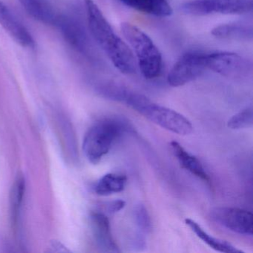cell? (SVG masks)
Masks as SVG:
<instances>
[{"instance_id": "cell-1", "label": "cell", "mask_w": 253, "mask_h": 253, "mask_svg": "<svg viewBox=\"0 0 253 253\" xmlns=\"http://www.w3.org/2000/svg\"><path fill=\"white\" fill-rule=\"evenodd\" d=\"M85 8L90 33L114 66L124 75L135 73L137 63L132 51L115 33L97 4L85 0Z\"/></svg>"}, {"instance_id": "cell-2", "label": "cell", "mask_w": 253, "mask_h": 253, "mask_svg": "<svg viewBox=\"0 0 253 253\" xmlns=\"http://www.w3.org/2000/svg\"><path fill=\"white\" fill-rule=\"evenodd\" d=\"M121 102L163 128L179 135H189L193 131L192 123L176 111L155 103L143 94L124 88Z\"/></svg>"}, {"instance_id": "cell-3", "label": "cell", "mask_w": 253, "mask_h": 253, "mask_svg": "<svg viewBox=\"0 0 253 253\" xmlns=\"http://www.w3.org/2000/svg\"><path fill=\"white\" fill-rule=\"evenodd\" d=\"M121 29L143 76L148 80L158 78L162 72L163 58L152 39L131 23H123Z\"/></svg>"}, {"instance_id": "cell-4", "label": "cell", "mask_w": 253, "mask_h": 253, "mask_svg": "<svg viewBox=\"0 0 253 253\" xmlns=\"http://www.w3.org/2000/svg\"><path fill=\"white\" fill-rule=\"evenodd\" d=\"M124 129V125L114 120L105 119L94 124L85 134L83 143L88 161L92 164H99Z\"/></svg>"}, {"instance_id": "cell-5", "label": "cell", "mask_w": 253, "mask_h": 253, "mask_svg": "<svg viewBox=\"0 0 253 253\" xmlns=\"http://www.w3.org/2000/svg\"><path fill=\"white\" fill-rule=\"evenodd\" d=\"M253 6V0H192L183 4L181 10L194 16L244 14L250 12Z\"/></svg>"}, {"instance_id": "cell-6", "label": "cell", "mask_w": 253, "mask_h": 253, "mask_svg": "<svg viewBox=\"0 0 253 253\" xmlns=\"http://www.w3.org/2000/svg\"><path fill=\"white\" fill-rule=\"evenodd\" d=\"M207 70L219 74L226 78H241L252 72L251 62L247 58L226 51L206 54Z\"/></svg>"}, {"instance_id": "cell-7", "label": "cell", "mask_w": 253, "mask_h": 253, "mask_svg": "<svg viewBox=\"0 0 253 253\" xmlns=\"http://www.w3.org/2000/svg\"><path fill=\"white\" fill-rule=\"evenodd\" d=\"M207 70L206 54L186 53L174 63L167 77V81L171 86H182L195 81Z\"/></svg>"}, {"instance_id": "cell-8", "label": "cell", "mask_w": 253, "mask_h": 253, "mask_svg": "<svg viewBox=\"0 0 253 253\" xmlns=\"http://www.w3.org/2000/svg\"><path fill=\"white\" fill-rule=\"evenodd\" d=\"M210 217L226 229L241 235H253V216L250 211L235 207H215Z\"/></svg>"}, {"instance_id": "cell-9", "label": "cell", "mask_w": 253, "mask_h": 253, "mask_svg": "<svg viewBox=\"0 0 253 253\" xmlns=\"http://www.w3.org/2000/svg\"><path fill=\"white\" fill-rule=\"evenodd\" d=\"M65 41L74 48L87 57H91V47L86 31L78 16L64 12L57 24Z\"/></svg>"}, {"instance_id": "cell-10", "label": "cell", "mask_w": 253, "mask_h": 253, "mask_svg": "<svg viewBox=\"0 0 253 253\" xmlns=\"http://www.w3.org/2000/svg\"><path fill=\"white\" fill-rule=\"evenodd\" d=\"M0 26L21 46L34 48L35 41L23 23L0 1Z\"/></svg>"}, {"instance_id": "cell-11", "label": "cell", "mask_w": 253, "mask_h": 253, "mask_svg": "<svg viewBox=\"0 0 253 253\" xmlns=\"http://www.w3.org/2000/svg\"><path fill=\"white\" fill-rule=\"evenodd\" d=\"M25 11L35 20L57 27L63 13L51 0H19Z\"/></svg>"}, {"instance_id": "cell-12", "label": "cell", "mask_w": 253, "mask_h": 253, "mask_svg": "<svg viewBox=\"0 0 253 253\" xmlns=\"http://www.w3.org/2000/svg\"><path fill=\"white\" fill-rule=\"evenodd\" d=\"M90 220L93 235L98 247L103 252L120 253L121 250L112 237L108 217L102 213L94 212L91 214Z\"/></svg>"}, {"instance_id": "cell-13", "label": "cell", "mask_w": 253, "mask_h": 253, "mask_svg": "<svg viewBox=\"0 0 253 253\" xmlns=\"http://www.w3.org/2000/svg\"><path fill=\"white\" fill-rule=\"evenodd\" d=\"M211 34L217 39L250 41L253 39V26L243 22L229 23L216 26Z\"/></svg>"}, {"instance_id": "cell-14", "label": "cell", "mask_w": 253, "mask_h": 253, "mask_svg": "<svg viewBox=\"0 0 253 253\" xmlns=\"http://www.w3.org/2000/svg\"><path fill=\"white\" fill-rule=\"evenodd\" d=\"M171 149L179 164L185 169L192 173L201 180L210 183V176L204 169L201 161L193 155L189 154L178 142L171 141Z\"/></svg>"}, {"instance_id": "cell-15", "label": "cell", "mask_w": 253, "mask_h": 253, "mask_svg": "<svg viewBox=\"0 0 253 253\" xmlns=\"http://www.w3.org/2000/svg\"><path fill=\"white\" fill-rule=\"evenodd\" d=\"M133 9L160 17H169L173 11L167 0H121Z\"/></svg>"}, {"instance_id": "cell-16", "label": "cell", "mask_w": 253, "mask_h": 253, "mask_svg": "<svg viewBox=\"0 0 253 253\" xmlns=\"http://www.w3.org/2000/svg\"><path fill=\"white\" fill-rule=\"evenodd\" d=\"M185 223L190 228L191 230L196 235L198 238H200L201 241H204L209 247H211V249L215 250V251L225 253H241V250L235 248L230 243L223 241V240L214 238L210 234L207 233L201 227V225L198 224L195 220H192L190 218H186L185 220Z\"/></svg>"}, {"instance_id": "cell-17", "label": "cell", "mask_w": 253, "mask_h": 253, "mask_svg": "<svg viewBox=\"0 0 253 253\" xmlns=\"http://www.w3.org/2000/svg\"><path fill=\"white\" fill-rule=\"evenodd\" d=\"M126 181L127 177L125 175L109 173L103 175L96 183L94 191L100 196H109L124 191Z\"/></svg>"}, {"instance_id": "cell-18", "label": "cell", "mask_w": 253, "mask_h": 253, "mask_svg": "<svg viewBox=\"0 0 253 253\" xmlns=\"http://www.w3.org/2000/svg\"><path fill=\"white\" fill-rule=\"evenodd\" d=\"M26 192V181L23 176H18L14 181L11 189V218L14 227L18 225L20 219V210L23 205V198Z\"/></svg>"}, {"instance_id": "cell-19", "label": "cell", "mask_w": 253, "mask_h": 253, "mask_svg": "<svg viewBox=\"0 0 253 253\" xmlns=\"http://www.w3.org/2000/svg\"><path fill=\"white\" fill-rule=\"evenodd\" d=\"M253 124V109L252 107H249L233 115L228 121L227 126L230 129L238 130L251 127Z\"/></svg>"}, {"instance_id": "cell-20", "label": "cell", "mask_w": 253, "mask_h": 253, "mask_svg": "<svg viewBox=\"0 0 253 253\" xmlns=\"http://www.w3.org/2000/svg\"><path fill=\"white\" fill-rule=\"evenodd\" d=\"M134 220L139 229L144 233H149L152 231V223L149 212L144 206L140 204L134 209Z\"/></svg>"}, {"instance_id": "cell-21", "label": "cell", "mask_w": 253, "mask_h": 253, "mask_svg": "<svg viewBox=\"0 0 253 253\" xmlns=\"http://www.w3.org/2000/svg\"><path fill=\"white\" fill-rule=\"evenodd\" d=\"M125 206V201H123V200H116V201H113L109 204L108 210L111 213L118 212V211L123 210Z\"/></svg>"}]
</instances>
